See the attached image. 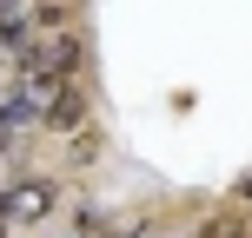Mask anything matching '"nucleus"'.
Instances as JSON below:
<instances>
[{
  "label": "nucleus",
  "mask_w": 252,
  "mask_h": 238,
  "mask_svg": "<svg viewBox=\"0 0 252 238\" xmlns=\"http://www.w3.org/2000/svg\"><path fill=\"white\" fill-rule=\"evenodd\" d=\"M40 132H60V139L93 132V100H87V79H66V86L53 93V106L40 113Z\"/></svg>",
  "instance_id": "f03ea898"
},
{
  "label": "nucleus",
  "mask_w": 252,
  "mask_h": 238,
  "mask_svg": "<svg viewBox=\"0 0 252 238\" xmlns=\"http://www.w3.org/2000/svg\"><path fill=\"white\" fill-rule=\"evenodd\" d=\"M199 238H252V212L226 205V212H213V218L199 225Z\"/></svg>",
  "instance_id": "20e7f679"
},
{
  "label": "nucleus",
  "mask_w": 252,
  "mask_h": 238,
  "mask_svg": "<svg viewBox=\"0 0 252 238\" xmlns=\"http://www.w3.org/2000/svg\"><path fill=\"white\" fill-rule=\"evenodd\" d=\"M60 212V185L47 172H27V179H0V232H20L40 225V218Z\"/></svg>",
  "instance_id": "f257e3e1"
},
{
  "label": "nucleus",
  "mask_w": 252,
  "mask_h": 238,
  "mask_svg": "<svg viewBox=\"0 0 252 238\" xmlns=\"http://www.w3.org/2000/svg\"><path fill=\"white\" fill-rule=\"evenodd\" d=\"M239 199H246V205H252V172H246V179H239Z\"/></svg>",
  "instance_id": "39448f33"
},
{
  "label": "nucleus",
  "mask_w": 252,
  "mask_h": 238,
  "mask_svg": "<svg viewBox=\"0 0 252 238\" xmlns=\"http://www.w3.org/2000/svg\"><path fill=\"white\" fill-rule=\"evenodd\" d=\"M33 132H40V113L27 106V93L7 79V86H0V152H20Z\"/></svg>",
  "instance_id": "7ed1b4c3"
}]
</instances>
